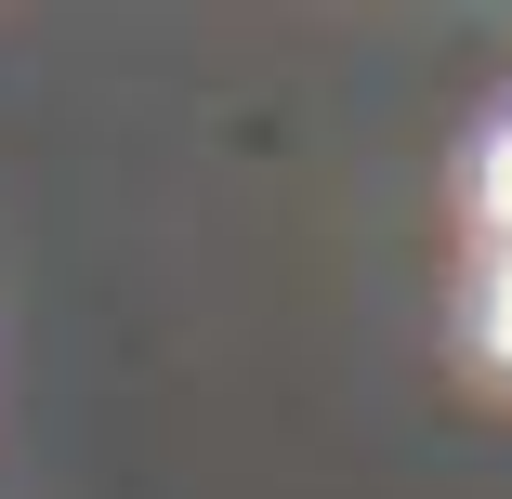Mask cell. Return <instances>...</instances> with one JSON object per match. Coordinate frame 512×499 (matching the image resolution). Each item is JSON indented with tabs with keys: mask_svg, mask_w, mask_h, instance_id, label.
<instances>
[{
	"mask_svg": "<svg viewBox=\"0 0 512 499\" xmlns=\"http://www.w3.org/2000/svg\"><path fill=\"white\" fill-rule=\"evenodd\" d=\"M486 355L512 368V263H499V289H486Z\"/></svg>",
	"mask_w": 512,
	"mask_h": 499,
	"instance_id": "cell-1",
	"label": "cell"
},
{
	"mask_svg": "<svg viewBox=\"0 0 512 499\" xmlns=\"http://www.w3.org/2000/svg\"><path fill=\"white\" fill-rule=\"evenodd\" d=\"M486 211H499V224H512V132H499V145H486Z\"/></svg>",
	"mask_w": 512,
	"mask_h": 499,
	"instance_id": "cell-2",
	"label": "cell"
}]
</instances>
